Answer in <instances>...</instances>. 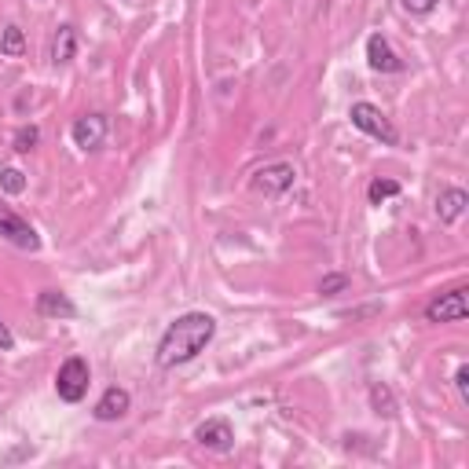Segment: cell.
<instances>
[{
  "mask_svg": "<svg viewBox=\"0 0 469 469\" xmlns=\"http://www.w3.org/2000/svg\"><path fill=\"white\" fill-rule=\"evenodd\" d=\"M217 334V319L210 312H183L180 319H172L158 341V366L172 370L191 363L199 352H206V345Z\"/></svg>",
  "mask_w": 469,
  "mask_h": 469,
  "instance_id": "1",
  "label": "cell"
},
{
  "mask_svg": "<svg viewBox=\"0 0 469 469\" xmlns=\"http://www.w3.org/2000/svg\"><path fill=\"white\" fill-rule=\"evenodd\" d=\"M88 382H92L88 359L70 356V359L59 366V374H55V393H59V400H66V404H81V400L88 396Z\"/></svg>",
  "mask_w": 469,
  "mask_h": 469,
  "instance_id": "2",
  "label": "cell"
},
{
  "mask_svg": "<svg viewBox=\"0 0 469 469\" xmlns=\"http://www.w3.org/2000/svg\"><path fill=\"white\" fill-rule=\"evenodd\" d=\"M348 118H352V125H356L359 132L374 136V140L386 143V147H396L400 132H396V125H393L386 114H382V107H374V103H352Z\"/></svg>",
  "mask_w": 469,
  "mask_h": 469,
  "instance_id": "3",
  "label": "cell"
},
{
  "mask_svg": "<svg viewBox=\"0 0 469 469\" xmlns=\"http://www.w3.org/2000/svg\"><path fill=\"white\" fill-rule=\"evenodd\" d=\"M294 180H298V169L290 161H268V165H260L253 172V187H257L260 195H268V199L287 195L290 187H294Z\"/></svg>",
  "mask_w": 469,
  "mask_h": 469,
  "instance_id": "4",
  "label": "cell"
},
{
  "mask_svg": "<svg viewBox=\"0 0 469 469\" xmlns=\"http://www.w3.org/2000/svg\"><path fill=\"white\" fill-rule=\"evenodd\" d=\"M0 235H5L12 246H19V249H30V253L41 249V235L19 213H12L8 206H0Z\"/></svg>",
  "mask_w": 469,
  "mask_h": 469,
  "instance_id": "5",
  "label": "cell"
},
{
  "mask_svg": "<svg viewBox=\"0 0 469 469\" xmlns=\"http://www.w3.org/2000/svg\"><path fill=\"white\" fill-rule=\"evenodd\" d=\"M70 136H73V143H77L81 151H100L103 140H107V118H103V114H84V118L73 122Z\"/></svg>",
  "mask_w": 469,
  "mask_h": 469,
  "instance_id": "6",
  "label": "cell"
},
{
  "mask_svg": "<svg viewBox=\"0 0 469 469\" xmlns=\"http://www.w3.org/2000/svg\"><path fill=\"white\" fill-rule=\"evenodd\" d=\"M465 312H469L465 290H451V294H440V298L425 308V319H429V323H462Z\"/></svg>",
  "mask_w": 469,
  "mask_h": 469,
  "instance_id": "7",
  "label": "cell"
},
{
  "mask_svg": "<svg viewBox=\"0 0 469 469\" xmlns=\"http://www.w3.org/2000/svg\"><path fill=\"white\" fill-rule=\"evenodd\" d=\"M195 440L202 444V447H210V451H231L235 447V429H231V422L228 418H210V422H202L199 429H195Z\"/></svg>",
  "mask_w": 469,
  "mask_h": 469,
  "instance_id": "8",
  "label": "cell"
},
{
  "mask_svg": "<svg viewBox=\"0 0 469 469\" xmlns=\"http://www.w3.org/2000/svg\"><path fill=\"white\" fill-rule=\"evenodd\" d=\"M366 63H370V70H378V73H400L404 70V59L393 52L389 37H382V34H374L366 41Z\"/></svg>",
  "mask_w": 469,
  "mask_h": 469,
  "instance_id": "9",
  "label": "cell"
},
{
  "mask_svg": "<svg viewBox=\"0 0 469 469\" xmlns=\"http://www.w3.org/2000/svg\"><path fill=\"white\" fill-rule=\"evenodd\" d=\"M129 407H132V396L125 393V389H118V386H111L103 396H100V404H96V422H118V418H125L129 415Z\"/></svg>",
  "mask_w": 469,
  "mask_h": 469,
  "instance_id": "10",
  "label": "cell"
},
{
  "mask_svg": "<svg viewBox=\"0 0 469 469\" xmlns=\"http://www.w3.org/2000/svg\"><path fill=\"white\" fill-rule=\"evenodd\" d=\"M37 312L44 319H73L77 316V305L66 294H59V290H41L37 294Z\"/></svg>",
  "mask_w": 469,
  "mask_h": 469,
  "instance_id": "11",
  "label": "cell"
},
{
  "mask_svg": "<svg viewBox=\"0 0 469 469\" xmlns=\"http://www.w3.org/2000/svg\"><path fill=\"white\" fill-rule=\"evenodd\" d=\"M465 206H469V195L462 191V187H444L440 199H436V217L444 224H454L465 213Z\"/></svg>",
  "mask_w": 469,
  "mask_h": 469,
  "instance_id": "12",
  "label": "cell"
},
{
  "mask_svg": "<svg viewBox=\"0 0 469 469\" xmlns=\"http://www.w3.org/2000/svg\"><path fill=\"white\" fill-rule=\"evenodd\" d=\"M73 55H77V30L66 23V26H59L55 37H52V63L63 66V63H70Z\"/></svg>",
  "mask_w": 469,
  "mask_h": 469,
  "instance_id": "13",
  "label": "cell"
},
{
  "mask_svg": "<svg viewBox=\"0 0 469 469\" xmlns=\"http://www.w3.org/2000/svg\"><path fill=\"white\" fill-rule=\"evenodd\" d=\"M396 195H400V183L396 180H370V187H366L370 206H382V202H389Z\"/></svg>",
  "mask_w": 469,
  "mask_h": 469,
  "instance_id": "14",
  "label": "cell"
},
{
  "mask_svg": "<svg viewBox=\"0 0 469 469\" xmlns=\"http://www.w3.org/2000/svg\"><path fill=\"white\" fill-rule=\"evenodd\" d=\"M0 52H5L8 59H19L26 52V37L19 26H5V34H0Z\"/></svg>",
  "mask_w": 469,
  "mask_h": 469,
  "instance_id": "15",
  "label": "cell"
},
{
  "mask_svg": "<svg viewBox=\"0 0 469 469\" xmlns=\"http://www.w3.org/2000/svg\"><path fill=\"white\" fill-rule=\"evenodd\" d=\"M370 404H374V411L386 415V418H393V415H396V400H393L389 386H370Z\"/></svg>",
  "mask_w": 469,
  "mask_h": 469,
  "instance_id": "16",
  "label": "cell"
},
{
  "mask_svg": "<svg viewBox=\"0 0 469 469\" xmlns=\"http://www.w3.org/2000/svg\"><path fill=\"white\" fill-rule=\"evenodd\" d=\"M0 187H5V195H23L26 191V172L23 169H5L0 172Z\"/></svg>",
  "mask_w": 469,
  "mask_h": 469,
  "instance_id": "17",
  "label": "cell"
},
{
  "mask_svg": "<svg viewBox=\"0 0 469 469\" xmlns=\"http://www.w3.org/2000/svg\"><path fill=\"white\" fill-rule=\"evenodd\" d=\"M37 140H41V129H37V125H23V129L15 132V151H19V154H30V151L37 147Z\"/></svg>",
  "mask_w": 469,
  "mask_h": 469,
  "instance_id": "18",
  "label": "cell"
},
{
  "mask_svg": "<svg viewBox=\"0 0 469 469\" xmlns=\"http://www.w3.org/2000/svg\"><path fill=\"white\" fill-rule=\"evenodd\" d=\"M348 290V275H327L323 283H319V294L323 298H337V294H345Z\"/></svg>",
  "mask_w": 469,
  "mask_h": 469,
  "instance_id": "19",
  "label": "cell"
},
{
  "mask_svg": "<svg viewBox=\"0 0 469 469\" xmlns=\"http://www.w3.org/2000/svg\"><path fill=\"white\" fill-rule=\"evenodd\" d=\"M400 5L411 12V15H429L436 8V0H400Z\"/></svg>",
  "mask_w": 469,
  "mask_h": 469,
  "instance_id": "20",
  "label": "cell"
},
{
  "mask_svg": "<svg viewBox=\"0 0 469 469\" xmlns=\"http://www.w3.org/2000/svg\"><path fill=\"white\" fill-rule=\"evenodd\" d=\"M15 348V334L8 330V323L0 319V352H12Z\"/></svg>",
  "mask_w": 469,
  "mask_h": 469,
  "instance_id": "21",
  "label": "cell"
},
{
  "mask_svg": "<svg viewBox=\"0 0 469 469\" xmlns=\"http://www.w3.org/2000/svg\"><path fill=\"white\" fill-rule=\"evenodd\" d=\"M454 386H458L462 400H469V366H458V374H454Z\"/></svg>",
  "mask_w": 469,
  "mask_h": 469,
  "instance_id": "22",
  "label": "cell"
}]
</instances>
